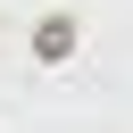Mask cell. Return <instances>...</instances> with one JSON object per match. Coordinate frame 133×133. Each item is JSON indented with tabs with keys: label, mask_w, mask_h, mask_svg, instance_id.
Instances as JSON below:
<instances>
[{
	"label": "cell",
	"mask_w": 133,
	"mask_h": 133,
	"mask_svg": "<svg viewBox=\"0 0 133 133\" xmlns=\"http://www.w3.org/2000/svg\"><path fill=\"white\" fill-rule=\"evenodd\" d=\"M66 42H75V25L58 17V25H42V58H66Z\"/></svg>",
	"instance_id": "1"
}]
</instances>
